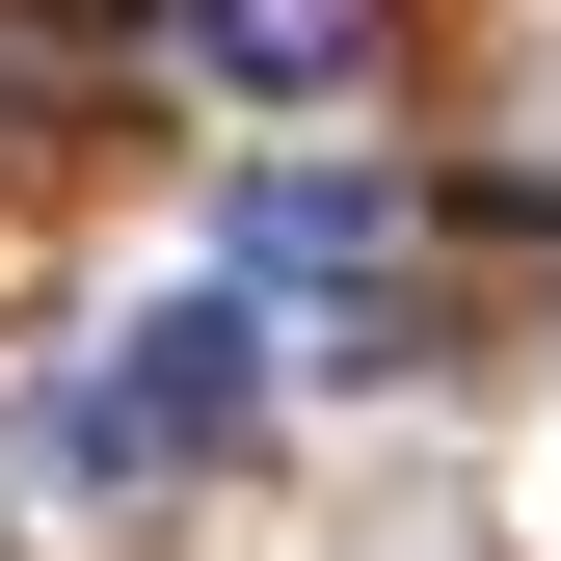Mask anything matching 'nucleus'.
Here are the masks:
<instances>
[{
  "label": "nucleus",
  "mask_w": 561,
  "mask_h": 561,
  "mask_svg": "<svg viewBox=\"0 0 561 561\" xmlns=\"http://www.w3.org/2000/svg\"><path fill=\"white\" fill-rule=\"evenodd\" d=\"M241 401H267V321L241 295H161L81 401H54V455H81V481H187V455H241Z\"/></svg>",
  "instance_id": "1"
},
{
  "label": "nucleus",
  "mask_w": 561,
  "mask_h": 561,
  "mask_svg": "<svg viewBox=\"0 0 561 561\" xmlns=\"http://www.w3.org/2000/svg\"><path fill=\"white\" fill-rule=\"evenodd\" d=\"M241 295H401V215L375 187H241Z\"/></svg>",
  "instance_id": "2"
},
{
  "label": "nucleus",
  "mask_w": 561,
  "mask_h": 561,
  "mask_svg": "<svg viewBox=\"0 0 561 561\" xmlns=\"http://www.w3.org/2000/svg\"><path fill=\"white\" fill-rule=\"evenodd\" d=\"M375 54V0H215V81H347Z\"/></svg>",
  "instance_id": "3"
}]
</instances>
